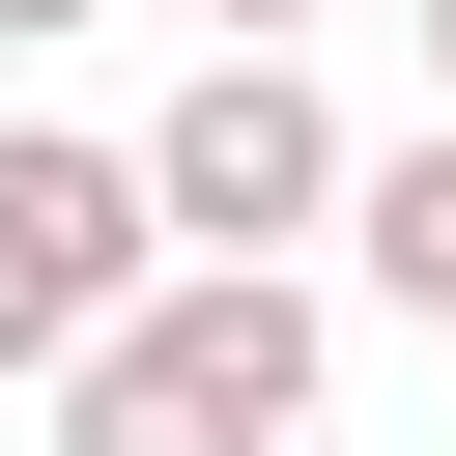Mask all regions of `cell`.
Returning a JSON list of instances; mask_svg holds the SVG:
<instances>
[{"label": "cell", "mask_w": 456, "mask_h": 456, "mask_svg": "<svg viewBox=\"0 0 456 456\" xmlns=\"http://www.w3.org/2000/svg\"><path fill=\"white\" fill-rule=\"evenodd\" d=\"M314 370H342V285L314 256H171L28 428L57 456H314Z\"/></svg>", "instance_id": "cell-1"}, {"label": "cell", "mask_w": 456, "mask_h": 456, "mask_svg": "<svg viewBox=\"0 0 456 456\" xmlns=\"http://www.w3.org/2000/svg\"><path fill=\"white\" fill-rule=\"evenodd\" d=\"M142 200H171V256H314L370 200V142H342V86L285 28H200V86L142 114Z\"/></svg>", "instance_id": "cell-2"}, {"label": "cell", "mask_w": 456, "mask_h": 456, "mask_svg": "<svg viewBox=\"0 0 456 456\" xmlns=\"http://www.w3.org/2000/svg\"><path fill=\"white\" fill-rule=\"evenodd\" d=\"M171 285V200H142V142H57V114H0V399H57L114 314Z\"/></svg>", "instance_id": "cell-3"}, {"label": "cell", "mask_w": 456, "mask_h": 456, "mask_svg": "<svg viewBox=\"0 0 456 456\" xmlns=\"http://www.w3.org/2000/svg\"><path fill=\"white\" fill-rule=\"evenodd\" d=\"M342 256H370V314H428V342H456V114H428V142H370Z\"/></svg>", "instance_id": "cell-4"}, {"label": "cell", "mask_w": 456, "mask_h": 456, "mask_svg": "<svg viewBox=\"0 0 456 456\" xmlns=\"http://www.w3.org/2000/svg\"><path fill=\"white\" fill-rule=\"evenodd\" d=\"M200 28H285V57H314V28H342V0H200Z\"/></svg>", "instance_id": "cell-5"}, {"label": "cell", "mask_w": 456, "mask_h": 456, "mask_svg": "<svg viewBox=\"0 0 456 456\" xmlns=\"http://www.w3.org/2000/svg\"><path fill=\"white\" fill-rule=\"evenodd\" d=\"M399 28H428V86H456V0H399Z\"/></svg>", "instance_id": "cell-6"}, {"label": "cell", "mask_w": 456, "mask_h": 456, "mask_svg": "<svg viewBox=\"0 0 456 456\" xmlns=\"http://www.w3.org/2000/svg\"><path fill=\"white\" fill-rule=\"evenodd\" d=\"M0 28H114V0H0Z\"/></svg>", "instance_id": "cell-7"}]
</instances>
